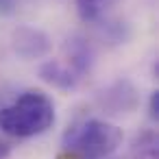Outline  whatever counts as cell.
<instances>
[{
  "mask_svg": "<svg viewBox=\"0 0 159 159\" xmlns=\"http://www.w3.org/2000/svg\"><path fill=\"white\" fill-rule=\"evenodd\" d=\"M52 124L55 105L39 89H29L13 102L0 107V131L11 137H35L46 133Z\"/></svg>",
  "mask_w": 159,
  "mask_h": 159,
  "instance_id": "cell-2",
  "label": "cell"
},
{
  "mask_svg": "<svg viewBox=\"0 0 159 159\" xmlns=\"http://www.w3.org/2000/svg\"><path fill=\"white\" fill-rule=\"evenodd\" d=\"M63 52H66V63L83 79L92 72L94 68V48L85 37H70L63 44Z\"/></svg>",
  "mask_w": 159,
  "mask_h": 159,
  "instance_id": "cell-5",
  "label": "cell"
},
{
  "mask_svg": "<svg viewBox=\"0 0 159 159\" xmlns=\"http://www.w3.org/2000/svg\"><path fill=\"white\" fill-rule=\"evenodd\" d=\"M148 116L152 120L159 118V92H152L150 94V100H148Z\"/></svg>",
  "mask_w": 159,
  "mask_h": 159,
  "instance_id": "cell-10",
  "label": "cell"
},
{
  "mask_svg": "<svg viewBox=\"0 0 159 159\" xmlns=\"http://www.w3.org/2000/svg\"><path fill=\"white\" fill-rule=\"evenodd\" d=\"M39 79L57 89L70 92L76 89V85L81 83V76L61 59H48L39 66Z\"/></svg>",
  "mask_w": 159,
  "mask_h": 159,
  "instance_id": "cell-6",
  "label": "cell"
},
{
  "mask_svg": "<svg viewBox=\"0 0 159 159\" xmlns=\"http://www.w3.org/2000/svg\"><path fill=\"white\" fill-rule=\"evenodd\" d=\"M96 105L107 116L133 113L139 105V94H137V87L129 79H118L96 94Z\"/></svg>",
  "mask_w": 159,
  "mask_h": 159,
  "instance_id": "cell-3",
  "label": "cell"
},
{
  "mask_svg": "<svg viewBox=\"0 0 159 159\" xmlns=\"http://www.w3.org/2000/svg\"><path fill=\"white\" fill-rule=\"evenodd\" d=\"M133 159H159L157 133L146 129L133 137Z\"/></svg>",
  "mask_w": 159,
  "mask_h": 159,
  "instance_id": "cell-7",
  "label": "cell"
},
{
  "mask_svg": "<svg viewBox=\"0 0 159 159\" xmlns=\"http://www.w3.org/2000/svg\"><path fill=\"white\" fill-rule=\"evenodd\" d=\"M102 31H105L107 39H111L113 44H122L129 39V26L124 22H107L102 26Z\"/></svg>",
  "mask_w": 159,
  "mask_h": 159,
  "instance_id": "cell-9",
  "label": "cell"
},
{
  "mask_svg": "<svg viewBox=\"0 0 159 159\" xmlns=\"http://www.w3.org/2000/svg\"><path fill=\"white\" fill-rule=\"evenodd\" d=\"M122 144V131L98 118H85L68 126L57 159H107Z\"/></svg>",
  "mask_w": 159,
  "mask_h": 159,
  "instance_id": "cell-1",
  "label": "cell"
},
{
  "mask_svg": "<svg viewBox=\"0 0 159 159\" xmlns=\"http://www.w3.org/2000/svg\"><path fill=\"white\" fill-rule=\"evenodd\" d=\"M118 2L122 0H76V11L83 22H98Z\"/></svg>",
  "mask_w": 159,
  "mask_h": 159,
  "instance_id": "cell-8",
  "label": "cell"
},
{
  "mask_svg": "<svg viewBox=\"0 0 159 159\" xmlns=\"http://www.w3.org/2000/svg\"><path fill=\"white\" fill-rule=\"evenodd\" d=\"M11 48L20 59L33 61V59L46 57L52 48V42L42 29L22 24V26L13 29V33H11Z\"/></svg>",
  "mask_w": 159,
  "mask_h": 159,
  "instance_id": "cell-4",
  "label": "cell"
},
{
  "mask_svg": "<svg viewBox=\"0 0 159 159\" xmlns=\"http://www.w3.org/2000/svg\"><path fill=\"white\" fill-rule=\"evenodd\" d=\"M11 152V144L9 142H0V159H7Z\"/></svg>",
  "mask_w": 159,
  "mask_h": 159,
  "instance_id": "cell-12",
  "label": "cell"
},
{
  "mask_svg": "<svg viewBox=\"0 0 159 159\" xmlns=\"http://www.w3.org/2000/svg\"><path fill=\"white\" fill-rule=\"evenodd\" d=\"M18 7V0H0V16H11Z\"/></svg>",
  "mask_w": 159,
  "mask_h": 159,
  "instance_id": "cell-11",
  "label": "cell"
}]
</instances>
